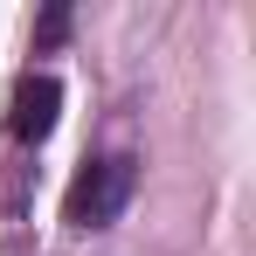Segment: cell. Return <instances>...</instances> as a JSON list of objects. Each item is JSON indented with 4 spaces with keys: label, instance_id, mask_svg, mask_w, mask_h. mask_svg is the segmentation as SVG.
<instances>
[{
    "label": "cell",
    "instance_id": "1",
    "mask_svg": "<svg viewBox=\"0 0 256 256\" xmlns=\"http://www.w3.org/2000/svg\"><path fill=\"white\" fill-rule=\"evenodd\" d=\"M132 187H138V160H132V152H104V160H90V166L70 180L62 222H70V228H111V222L125 214Z\"/></svg>",
    "mask_w": 256,
    "mask_h": 256
},
{
    "label": "cell",
    "instance_id": "2",
    "mask_svg": "<svg viewBox=\"0 0 256 256\" xmlns=\"http://www.w3.org/2000/svg\"><path fill=\"white\" fill-rule=\"evenodd\" d=\"M56 111H62V84H56V76H21L14 111H7V132H14L21 146H42L48 132H56Z\"/></svg>",
    "mask_w": 256,
    "mask_h": 256
},
{
    "label": "cell",
    "instance_id": "3",
    "mask_svg": "<svg viewBox=\"0 0 256 256\" xmlns=\"http://www.w3.org/2000/svg\"><path fill=\"white\" fill-rule=\"evenodd\" d=\"M62 42H70V7H62V0H48L42 21H35V48H62Z\"/></svg>",
    "mask_w": 256,
    "mask_h": 256
}]
</instances>
